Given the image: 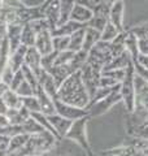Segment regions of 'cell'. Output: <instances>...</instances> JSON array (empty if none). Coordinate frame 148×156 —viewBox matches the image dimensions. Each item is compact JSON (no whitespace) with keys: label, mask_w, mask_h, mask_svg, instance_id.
I'll return each mask as SVG.
<instances>
[{"label":"cell","mask_w":148,"mask_h":156,"mask_svg":"<svg viewBox=\"0 0 148 156\" xmlns=\"http://www.w3.org/2000/svg\"><path fill=\"white\" fill-rule=\"evenodd\" d=\"M56 99L66 104L78 107V108H87L88 103H90V95L83 85L81 70L73 73L68 80H65L60 85Z\"/></svg>","instance_id":"obj_1"},{"label":"cell","mask_w":148,"mask_h":156,"mask_svg":"<svg viewBox=\"0 0 148 156\" xmlns=\"http://www.w3.org/2000/svg\"><path fill=\"white\" fill-rule=\"evenodd\" d=\"M132 66L134 65H132V61H131L126 68V76L123 78V81L121 83V89H120L122 99L130 112L135 107V90H134L135 78H132V76H134V68Z\"/></svg>","instance_id":"obj_2"},{"label":"cell","mask_w":148,"mask_h":156,"mask_svg":"<svg viewBox=\"0 0 148 156\" xmlns=\"http://www.w3.org/2000/svg\"><path fill=\"white\" fill-rule=\"evenodd\" d=\"M86 122H87V116L83 117V119L74 121L70 126V129H69V131L66 133L65 138L78 142L82 146V148H86L87 152L91 155V150H90V146H88L87 138H86V131H85L86 130Z\"/></svg>","instance_id":"obj_3"},{"label":"cell","mask_w":148,"mask_h":156,"mask_svg":"<svg viewBox=\"0 0 148 156\" xmlns=\"http://www.w3.org/2000/svg\"><path fill=\"white\" fill-rule=\"evenodd\" d=\"M55 107H56L57 115H60L64 119H68L70 121H77V120L83 119V117H86L88 115V111L86 108H78V107L66 104L57 99H55Z\"/></svg>","instance_id":"obj_4"},{"label":"cell","mask_w":148,"mask_h":156,"mask_svg":"<svg viewBox=\"0 0 148 156\" xmlns=\"http://www.w3.org/2000/svg\"><path fill=\"white\" fill-rule=\"evenodd\" d=\"M42 7L44 18L49 23V27H51L52 31L55 27H57L58 22H60V4H58V0H51V2H48V5Z\"/></svg>","instance_id":"obj_5"},{"label":"cell","mask_w":148,"mask_h":156,"mask_svg":"<svg viewBox=\"0 0 148 156\" xmlns=\"http://www.w3.org/2000/svg\"><path fill=\"white\" fill-rule=\"evenodd\" d=\"M35 95H37L38 100H39V104H41V112L42 113H44L46 116H51V115L56 113L55 99H53L52 96H49L39 85H38Z\"/></svg>","instance_id":"obj_6"},{"label":"cell","mask_w":148,"mask_h":156,"mask_svg":"<svg viewBox=\"0 0 148 156\" xmlns=\"http://www.w3.org/2000/svg\"><path fill=\"white\" fill-rule=\"evenodd\" d=\"M25 65L29 66L35 73L37 77L43 70L42 68V53L35 47H27L26 55H25Z\"/></svg>","instance_id":"obj_7"},{"label":"cell","mask_w":148,"mask_h":156,"mask_svg":"<svg viewBox=\"0 0 148 156\" xmlns=\"http://www.w3.org/2000/svg\"><path fill=\"white\" fill-rule=\"evenodd\" d=\"M38 85L41 86L49 96H52L53 99H56L58 86L55 82V80H53V77L49 74L47 70L43 69L41 73H39V76H38Z\"/></svg>","instance_id":"obj_8"},{"label":"cell","mask_w":148,"mask_h":156,"mask_svg":"<svg viewBox=\"0 0 148 156\" xmlns=\"http://www.w3.org/2000/svg\"><path fill=\"white\" fill-rule=\"evenodd\" d=\"M52 34L51 30H46L37 34V39H35V44L34 47L42 53V56L47 55V53L53 51V43H52Z\"/></svg>","instance_id":"obj_9"},{"label":"cell","mask_w":148,"mask_h":156,"mask_svg":"<svg viewBox=\"0 0 148 156\" xmlns=\"http://www.w3.org/2000/svg\"><path fill=\"white\" fill-rule=\"evenodd\" d=\"M48 120H49V122H51V125L53 126V129L56 130L57 135L60 136V139L61 138H65V135H66V133L69 131V129H70L72 124L74 122V121H70V120H68V119H64L62 116L57 115V113L48 116Z\"/></svg>","instance_id":"obj_10"},{"label":"cell","mask_w":148,"mask_h":156,"mask_svg":"<svg viewBox=\"0 0 148 156\" xmlns=\"http://www.w3.org/2000/svg\"><path fill=\"white\" fill-rule=\"evenodd\" d=\"M92 16H93V11L90 7L83 5V4H79V3H76V5H74L72 14H70V20L72 21L85 23L86 25V23L92 18Z\"/></svg>","instance_id":"obj_11"},{"label":"cell","mask_w":148,"mask_h":156,"mask_svg":"<svg viewBox=\"0 0 148 156\" xmlns=\"http://www.w3.org/2000/svg\"><path fill=\"white\" fill-rule=\"evenodd\" d=\"M82 27H86L85 23H79V22L69 20L68 22L61 23V25L55 27L51 31V34H52V37H70L73 33H76L77 30H79Z\"/></svg>","instance_id":"obj_12"},{"label":"cell","mask_w":148,"mask_h":156,"mask_svg":"<svg viewBox=\"0 0 148 156\" xmlns=\"http://www.w3.org/2000/svg\"><path fill=\"white\" fill-rule=\"evenodd\" d=\"M7 117L9 120V124L11 125H19L21 126L25 121L27 119H30L31 117V112L27 111L25 107H21V108H8L7 111Z\"/></svg>","instance_id":"obj_13"},{"label":"cell","mask_w":148,"mask_h":156,"mask_svg":"<svg viewBox=\"0 0 148 156\" xmlns=\"http://www.w3.org/2000/svg\"><path fill=\"white\" fill-rule=\"evenodd\" d=\"M122 13H123V3L121 0H117L112 4L109 9V21L117 27L118 31H122Z\"/></svg>","instance_id":"obj_14"},{"label":"cell","mask_w":148,"mask_h":156,"mask_svg":"<svg viewBox=\"0 0 148 156\" xmlns=\"http://www.w3.org/2000/svg\"><path fill=\"white\" fill-rule=\"evenodd\" d=\"M26 51H27V47H25V46L21 44L16 51L12 52L11 55H9L8 64L14 72L19 70L22 68V65L25 64V55H26Z\"/></svg>","instance_id":"obj_15"},{"label":"cell","mask_w":148,"mask_h":156,"mask_svg":"<svg viewBox=\"0 0 148 156\" xmlns=\"http://www.w3.org/2000/svg\"><path fill=\"white\" fill-rule=\"evenodd\" d=\"M48 73L53 77V80H55L58 87H60V85L64 81L68 80V78L73 74V72L70 70L69 65H53L51 69L48 70Z\"/></svg>","instance_id":"obj_16"},{"label":"cell","mask_w":148,"mask_h":156,"mask_svg":"<svg viewBox=\"0 0 148 156\" xmlns=\"http://www.w3.org/2000/svg\"><path fill=\"white\" fill-rule=\"evenodd\" d=\"M100 35H101V33L99 30H96V29H93V27H90V26H86L85 27V39H83L82 50L88 52L99 41H100Z\"/></svg>","instance_id":"obj_17"},{"label":"cell","mask_w":148,"mask_h":156,"mask_svg":"<svg viewBox=\"0 0 148 156\" xmlns=\"http://www.w3.org/2000/svg\"><path fill=\"white\" fill-rule=\"evenodd\" d=\"M30 135L26 134V133H19L11 136V140H9V152H19L25 144L27 143Z\"/></svg>","instance_id":"obj_18"},{"label":"cell","mask_w":148,"mask_h":156,"mask_svg":"<svg viewBox=\"0 0 148 156\" xmlns=\"http://www.w3.org/2000/svg\"><path fill=\"white\" fill-rule=\"evenodd\" d=\"M76 3V0H58V4H60V22H58V25L65 23L70 20V14Z\"/></svg>","instance_id":"obj_19"},{"label":"cell","mask_w":148,"mask_h":156,"mask_svg":"<svg viewBox=\"0 0 148 156\" xmlns=\"http://www.w3.org/2000/svg\"><path fill=\"white\" fill-rule=\"evenodd\" d=\"M37 39V33L33 30L30 23H23L21 31V44L25 47H34Z\"/></svg>","instance_id":"obj_20"},{"label":"cell","mask_w":148,"mask_h":156,"mask_svg":"<svg viewBox=\"0 0 148 156\" xmlns=\"http://www.w3.org/2000/svg\"><path fill=\"white\" fill-rule=\"evenodd\" d=\"M3 100L5 101V104L8 108H21L22 107V98L19 96L18 94L14 90H11L9 89L8 91H5V94H4L3 96Z\"/></svg>","instance_id":"obj_21"},{"label":"cell","mask_w":148,"mask_h":156,"mask_svg":"<svg viewBox=\"0 0 148 156\" xmlns=\"http://www.w3.org/2000/svg\"><path fill=\"white\" fill-rule=\"evenodd\" d=\"M83 39H85V27L77 30L70 35V42H69V50L73 52L81 51L83 47Z\"/></svg>","instance_id":"obj_22"},{"label":"cell","mask_w":148,"mask_h":156,"mask_svg":"<svg viewBox=\"0 0 148 156\" xmlns=\"http://www.w3.org/2000/svg\"><path fill=\"white\" fill-rule=\"evenodd\" d=\"M22 126V130L23 133H26L29 135H33V134H38V133H42V131L44 130L42 128V125L38 122V121L34 119V117L31 116L30 119H27L25 122L21 125Z\"/></svg>","instance_id":"obj_23"},{"label":"cell","mask_w":148,"mask_h":156,"mask_svg":"<svg viewBox=\"0 0 148 156\" xmlns=\"http://www.w3.org/2000/svg\"><path fill=\"white\" fill-rule=\"evenodd\" d=\"M118 34H120V31L117 30V27L113 25L111 21H108V22H107V25H105V27L103 29V31H101L100 41L111 43L113 39H116V38L118 37Z\"/></svg>","instance_id":"obj_24"},{"label":"cell","mask_w":148,"mask_h":156,"mask_svg":"<svg viewBox=\"0 0 148 156\" xmlns=\"http://www.w3.org/2000/svg\"><path fill=\"white\" fill-rule=\"evenodd\" d=\"M109 21V20L107 18V14H100V13H93L92 18L86 23V26H90V27H93L99 31H103V29L105 27L107 22Z\"/></svg>","instance_id":"obj_25"},{"label":"cell","mask_w":148,"mask_h":156,"mask_svg":"<svg viewBox=\"0 0 148 156\" xmlns=\"http://www.w3.org/2000/svg\"><path fill=\"white\" fill-rule=\"evenodd\" d=\"M22 107H25L27 111H30L31 113H34V112H41V104H39L37 95L22 98Z\"/></svg>","instance_id":"obj_26"},{"label":"cell","mask_w":148,"mask_h":156,"mask_svg":"<svg viewBox=\"0 0 148 156\" xmlns=\"http://www.w3.org/2000/svg\"><path fill=\"white\" fill-rule=\"evenodd\" d=\"M53 43V51L61 52L69 50V42H70V37H52Z\"/></svg>","instance_id":"obj_27"},{"label":"cell","mask_w":148,"mask_h":156,"mask_svg":"<svg viewBox=\"0 0 148 156\" xmlns=\"http://www.w3.org/2000/svg\"><path fill=\"white\" fill-rule=\"evenodd\" d=\"M21 70H22V74H23V78H25V81H27L29 83H30L34 89H38V77H37V74L34 73L30 68L29 66H26V65H22V68H21Z\"/></svg>","instance_id":"obj_28"},{"label":"cell","mask_w":148,"mask_h":156,"mask_svg":"<svg viewBox=\"0 0 148 156\" xmlns=\"http://www.w3.org/2000/svg\"><path fill=\"white\" fill-rule=\"evenodd\" d=\"M74 53L70 50H65V51H61L57 53V57H56V61H55V65H68L69 62L72 61V58L74 57Z\"/></svg>","instance_id":"obj_29"},{"label":"cell","mask_w":148,"mask_h":156,"mask_svg":"<svg viewBox=\"0 0 148 156\" xmlns=\"http://www.w3.org/2000/svg\"><path fill=\"white\" fill-rule=\"evenodd\" d=\"M17 94L21 96V98H26V96H31V95H35L37 90L29 83L27 81H23L21 85L18 86V89L16 90Z\"/></svg>","instance_id":"obj_30"},{"label":"cell","mask_w":148,"mask_h":156,"mask_svg":"<svg viewBox=\"0 0 148 156\" xmlns=\"http://www.w3.org/2000/svg\"><path fill=\"white\" fill-rule=\"evenodd\" d=\"M57 53H58L57 51H52V52L47 53V55L42 56V68H43L44 70H47V72H48L53 65H55Z\"/></svg>","instance_id":"obj_31"},{"label":"cell","mask_w":148,"mask_h":156,"mask_svg":"<svg viewBox=\"0 0 148 156\" xmlns=\"http://www.w3.org/2000/svg\"><path fill=\"white\" fill-rule=\"evenodd\" d=\"M9 140H11L9 135L0 134V156H5L9 154Z\"/></svg>","instance_id":"obj_32"},{"label":"cell","mask_w":148,"mask_h":156,"mask_svg":"<svg viewBox=\"0 0 148 156\" xmlns=\"http://www.w3.org/2000/svg\"><path fill=\"white\" fill-rule=\"evenodd\" d=\"M23 81H25V78H23V74H22V70L19 69L17 72H14V76H13V80L11 82V86H9V89L16 91L18 89V86L21 85Z\"/></svg>","instance_id":"obj_33"},{"label":"cell","mask_w":148,"mask_h":156,"mask_svg":"<svg viewBox=\"0 0 148 156\" xmlns=\"http://www.w3.org/2000/svg\"><path fill=\"white\" fill-rule=\"evenodd\" d=\"M25 7L26 5H23V3L21 2V0H3V8L18 11V9H22Z\"/></svg>","instance_id":"obj_34"},{"label":"cell","mask_w":148,"mask_h":156,"mask_svg":"<svg viewBox=\"0 0 148 156\" xmlns=\"http://www.w3.org/2000/svg\"><path fill=\"white\" fill-rule=\"evenodd\" d=\"M13 76H14V70L12 69L11 66H9V64L5 66V69L3 70V73H2V82H4L5 85H8V86H11V82H12V80H13Z\"/></svg>","instance_id":"obj_35"},{"label":"cell","mask_w":148,"mask_h":156,"mask_svg":"<svg viewBox=\"0 0 148 156\" xmlns=\"http://www.w3.org/2000/svg\"><path fill=\"white\" fill-rule=\"evenodd\" d=\"M138 50H139V53L148 55V37L138 39Z\"/></svg>","instance_id":"obj_36"},{"label":"cell","mask_w":148,"mask_h":156,"mask_svg":"<svg viewBox=\"0 0 148 156\" xmlns=\"http://www.w3.org/2000/svg\"><path fill=\"white\" fill-rule=\"evenodd\" d=\"M11 124H9V120L7 115H0V129L3 128H7V126H9Z\"/></svg>","instance_id":"obj_37"},{"label":"cell","mask_w":148,"mask_h":156,"mask_svg":"<svg viewBox=\"0 0 148 156\" xmlns=\"http://www.w3.org/2000/svg\"><path fill=\"white\" fill-rule=\"evenodd\" d=\"M8 111V107L5 104V101L3 100V98H0V115H5Z\"/></svg>","instance_id":"obj_38"},{"label":"cell","mask_w":148,"mask_h":156,"mask_svg":"<svg viewBox=\"0 0 148 156\" xmlns=\"http://www.w3.org/2000/svg\"><path fill=\"white\" fill-rule=\"evenodd\" d=\"M8 90H9V86L5 85L4 82L0 81V98H2L4 94H5V91H8Z\"/></svg>","instance_id":"obj_39"},{"label":"cell","mask_w":148,"mask_h":156,"mask_svg":"<svg viewBox=\"0 0 148 156\" xmlns=\"http://www.w3.org/2000/svg\"><path fill=\"white\" fill-rule=\"evenodd\" d=\"M5 156H21V155H19L18 152H9V154H7Z\"/></svg>","instance_id":"obj_40"},{"label":"cell","mask_w":148,"mask_h":156,"mask_svg":"<svg viewBox=\"0 0 148 156\" xmlns=\"http://www.w3.org/2000/svg\"><path fill=\"white\" fill-rule=\"evenodd\" d=\"M3 9V0H0V11Z\"/></svg>","instance_id":"obj_41"},{"label":"cell","mask_w":148,"mask_h":156,"mask_svg":"<svg viewBox=\"0 0 148 156\" xmlns=\"http://www.w3.org/2000/svg\"><path fill=\"white\" fill-rule=\"evenodd\" d=\"M4 41V38H2V35H0V44H2V42Z\"/></svg>","instance_id":"obj_42"}]
</instances>
